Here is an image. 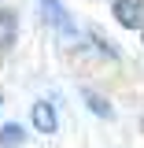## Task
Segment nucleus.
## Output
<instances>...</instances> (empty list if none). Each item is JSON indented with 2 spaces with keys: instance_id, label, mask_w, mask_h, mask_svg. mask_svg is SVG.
Masks as SVG:
<instances>
[{
  "instance_id": "1",
  "label": "nucleus",
  "mask_w": 144,
  "mask_h": 148,
  "mask_svg": "<svg viewBox=\"0 0 144 148\" xmlns=\"http://www.w3.org/2000/svg\"><path fill=\"white\" fill-rule=\"evenodd\" d=\"M115 18L118 26H129V30L144 26V0H115Z\"/></svg>"
},
{
  "instance_id": "4",
  "label": "nucleus",
  "mask_w": 144,
  "mask_h": 148,
  "mask_svg": "<svg viewBox=\"0 0 144 148\" xmlns=\"http://www.w3.org/2000/svg\"><path fill=\"white\" fill-rule=\"evenodd\" d=\"M15 34H18L15 11H4V8H0V48H8V45L15 41Z\"/></svg>"
},
{
  "instance_id": "6",
  "label": "nucleus",
  "mask_w": 144,
  "mask_h": 148,
  "mask_svg": "<svg viewBox=\"0 0 144 148\" xmlns=\"http://www.w3.org/2000/svg\"><path fill=\"white\" fill-rule=\"evenodd\" d=\"M85 100H89V108L96 111V115H104V119H107V115H111V108H107V100H100L96 92H85Z\"/></svg>"
},
{
  "instance_id": "3",
  "label": "nucleus",
  "mask_w": 144,
  "mask_h": 148,
  "mask_svg": "<svg viewBox=\"0 0 144 148\" xmlns=\"http://www.w3.org/2000/svg\"><path fill=\"white\" fill-rule=\"evenodd\" d=\"M33 126L41 130V133H55L59 122H55V108L48 104V100H37L33 104Z\"/></svg>"
},
{
  "instance_id": "2",
  "label": "nucleus",
  "mask_w": 144,
  "mask_h": 148,
  "mask_svg": "<svg viewBox=\"0 0 144 148\" xmlns=\"http://www.w3.org/2000/svg\"><path fill=\"white\" fill-rule=\"evenodd\" d=\"M37 4H41L44 18H48V22H52L63 37H74V22L67 18V11H63V4H59V0H37Z\"/></svg>"
},
{
  "instance_id": "5",
  "label": "nucleus",
  "mask_w": 144,
  "mask_h": 148,
  "mask_svg": "<svg viewBox=\"0 0 144 148\" xmlns=\"http://www.w3.org/2000/svg\"><path fill=\"white\" fill-rule=\"evenodd\" d=\"M0 145H8V148L22 145V126H4L0 130Z\"/></svg>"
}]
</instances>
